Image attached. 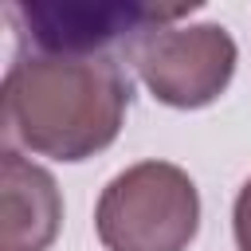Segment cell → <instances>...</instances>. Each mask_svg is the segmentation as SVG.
<instances>
[{"instance_id": "obj_1", "label": "cell", "mask_w": 251, "mask_h": 251, "mask_svg": "<svg viewBox=\"0 0 251 251\" xmlns=\"http://www.w3.org/2000/svg\"><path fill=\"white\" fill-rule=\"evenodd\" d=\"M129 94L110 55L20 51L4 75V133L35 157L75 165L118 141Z\"/></svg>"}, {"instance_id": "obj_2", "label": "cell", "mask_w": 251, "mask_h": 251, "mask_svg": "<svg viewBox=\"0 0 251 251\" xmlns=\"http://www.w3.org/2000/svg\"><path fill=\"white\" fill-rule=\"evenodd\" d=\"M94 227L106 251H188L200 231V192L173 161H137L98 196Z\"/></svg>"}, {"instance_id": "obj_3", "label": "cell", "mask_w": 251, "mask_h": 251, "mask_svg": "<svg viewBox=\"0 0 251 251\" xmlns=\"http://www.w3.org/2000/svg\"><path fill=\"white\" fill-rule=\"evenodd\" d=\"M149 94L173 110L212 106L235 75L239 47L224 24H161L126 43Z\"/></svg>"}, {"instance_id": "obj_4", "label": "cell", "mask_w": 251, "mask_h": 251, "mask_svg": "<svg viewBox=\"0 0 251 251\" xmlns=\"http://www.w3.org/2000/svg\"><path fill=\"white\" fill-rule=\"evenodd\" d=\"M8 16L43 55H102L106 43H133L141 31L176 24L184 12H161L149 4H12Z\"/></svg>"}, {"instance_id": "obj_5", "label": "cell", "mask_w": 251, "mask_h": 251, "mask_svg": "<svg viewBox=\"0 0 251 251\" xmlns=\"http://www.w3.org/2000/svg\"><path fill=\"white\" fill-rule=\"evenodd\" d=\"M0 200H4V251H47L63 224V196L47 169L0 153Z\"/></svg>"}, {"instance_id": "obj_6", "label": "cell", "mask_w": 251, "mask_h": 251, "mask_svg": "<svg viewBox=\"0 0 251 251\" xmlns=\"http://www.w3.org/2000/svg\"><path fill=\"white\" fill-rule=\"evenodd\" d=\"M231 231H235V247L251 251V180H243L235 208H231Z\"/></svg>"}]
</instances>
